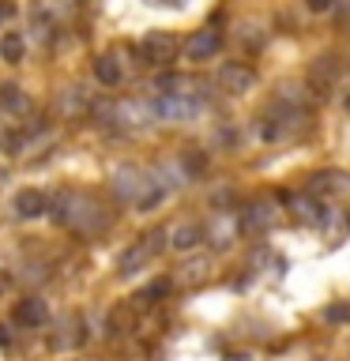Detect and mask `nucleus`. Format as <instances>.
I'll list each match as a JSON object with an SVG mask.
<instances>
[{"mask_svg":"<svg viewBox=\"0 0 350 361\" xmlns=\"http://www.w3.org/2000/svg\"><path fill=\"white\" fill-rule=\"evenodd\" d=\"M53 219L61 226H72L76 233H98L109 226V211L102 207V203L90 196V192H61V196L53 200Z\"/></svg>","mask_w":350,"mask_h":361,"instance_id":"obj_1","label":"nucleus"},{"mask_svg":"<svg viewBox=\"0 0 350 361\" xmlns=\"http://www.w3.org/2000/svg\"><path fill=\"white\" fill-rule=\"evenodd\" d=\"M113 192H117L121 200L135 203L140 211L155 207V203L162 200L158 180H147V173H143V169H135V166H121L117 173H113Z\"/></svg>","mask_w":350,"mask_h":361,"instance_id":"obj_2","label":"nucleus"},{"mask_svg":"<svg viewBox=\"0 0 350 361\" xmlns=\"http://www.w3.org/2000/svg\"><path fill=\"white\" fill-rule=\"evenodd\" d=\"M162 248H166V230H151V233H143L140 241H135V245L128 248V252L121 256L117 271H121L124 279H128V275H135V271H143V267L158 256V252H162Z\"/></svg>","mask_w":350,"mask_h":361,"instance_id":"obj_3","label":"nucleus"},{"mask_svg":"<svg viewBox=\"0 0 350 361\" xmlns=\"http://www.w3.org/2000/svg\"><path fill=\"white\" fill-rule=\"evenodd\" d=\"M140 53H143L147 64H174L177 53H181V42L174 38V34H166V30H151L143 38Z\"/></svg>","mask_w":350,"mask_h":361,"instance_id":"obj_4","label":"nucleus"},{"mask_svg":"<svg viewBox=\"0 0 350 361\" xmlns=\"http://www.w3.org/2000/svg\"><path fill=\"white\" fill-rule=\"evenodd\" d=\"M151 113L162 117V121H192L200 113V98H192V94H162V98H155Z\"/></svg>","mask_w":350,"mask_h":361,"instance_id":"obj_5","label":"nucleus"},{"mask_svg":"<svg viewBox=\"0 0 350 361\" xmlns=\"http://www.w3.org/2000/svg\"><path fill=\"white\" fill-rule=\"evenodd\" d=\"M219 87H222V90H230V94H245V90H253V87H256V72H253L248 64L230 61V64H222V68H219Z\"/></svg>","mask_w":350,"mask_h":361,"instance_id":"obj_6","label":"nucleus"},{"mask_svg":"<svg viewBox=\"0 0 350 361\" xmlns=\"http://www.w3.org/2000/svg\"><path fill=\"white\" fill-rule=\"evenodd\" d=\"M219 45H222L219 30H196L185 42V53H188V61H211V56H219Z\"/></svg>","mask_w":350,"mask_h":361,"instance_id":"obj_7","label":"nucleus"},{"mask_svg":"<svg viewBox=\"0 0 350 361\" xmlns=\"http://www.w3.org/2000/svg\"><path fill=\"white\" fill-rule=\"evenodd\" d=\"M279 219V211H275V203L271 200H260V203H253V207L245 211V219H241V226L248 233H264V230H271V222Z\"/></svg>","mask_w":350,"mask_h":361,"instance_id":"obj_8","label":"nucleus"},{"mask_svg":"<svg viewBox=\"0 0 350 361\" xmlns=\"http://www.w3.org/2000/svg\"><path fill=\"white\" fill-rule=\"evenodd\" d=\"M11 207H16L19 219H38V214L49 211V200H45L38 188H23L19 196H16V203H11Z\"/></svg>","mask_w":350,"mask_h":361,"instance_id":"obj_9","label":"nucleus"},{"mask_svg":"<svg viewBox=\"0 0 350 361\" xmlns=\"http://www.w3.org/2000/svg\"><path fill=\"white\" fill-rule=\"evenodd\" d=\"M45 320H49V312H45V301H38V298H23V301L16 305V324H23V327H42Z\"/></svg>","mask_w":350,"mask_h":361,"instance_id":"obj_10","label":"nucleus"},{"mask_svg":"<svg viewBox=\"0 0 350 361\" xmlns=\"http://www.w3.org/2000/svg\"><path fill=\"white\" fill-rule=\"evenodd\" d=\"M0 109H4L8 117H23V113H30V98L23 94V87L4 83L0 87Z\"/></svg>","mask_w":350,"mask_h":361,"instance_id":"obj_11","label":"nucleus"},{"mask_svg":"<svg viewBox=\"0 0 350 361\" xmlns=\"http://www.w3.org/2000/svg\"><path fill=\"white\" fill-rule=\"evenodd\" d=\"M23 53H27V42H23L19 30H8L4 38H0V56H4L8 64H19Z\"/></svg>","mask_w":350,"mask_h":361,"instance_id":"obj_12","label":"nucleus"},{"mask_svg":"<svg viewBox=\"0 0 350 361\" xmlns=\"http://www.w3.org/2000/svg\"><path fill=\"white\" fill-rule=\"evenodd\" d=\"M95 75H98L102 87H117L121 83V64L106 53V56H98V61H95Z\"/></svg>","mask_w":350,"mask_h":361,"instance_id":"obj_13","label":"nucleus"},{"mask_svg":"<svg viewBox=\"0 0 350 361\" xmlns=\"http://www.w3.org/2000/svg\"><path fill=\"white\" fill-rule=\"evenodd\" d=\"M200 237H203L200 226H177V230H174V241H169V245H174L177 252H188V248L200 245Z\"/></svg>","mask_w":350,"mask_h":361,"instance_id":"obj_14","label":"nucleus"},{"mask_svg":"<svg viewBox=\"0 0 350 361\" xmlns=\"http://www.w3.org/2000/svg\"><path fill=\"white\" fill-rule=\"evenodd\" d=\"M83 109H87V98H83V90H79V87H72V90H64V94H61V113H64V117H79Z\"/></svg>","mask_w":350,"mask_h":361,"instance_id":"obj_15","label":"nucleus"},{"mask_svg":"<svg viewBox=\"0 0 350 361\" xmlns=\"http://www.w3.org/2000/svg\"><path fill=\"white\" fill-rule=\"evenodd\" d=\"M294 219L298 222H320V203L316 200H294Z\"/></svg>","mask_w":350,"mask_h":361,"instance_id":"obj_16","label":"nucleus"},{"mask_svg":"<svg viewBox=\"0 0 350 361\" xmlns=\"http://www.w3.org/2000/svg\"><path fill=\"white\" fill-rule=\"evenodd\" d=\"M166 293H169V279H155L151 286H147L135 301H140V305H155L158 298H166Z\"/></svg>","mask_w":350,"mask_h":361,"instance_id":"obj_17","label":"nucleus"},{"mask_svg":"<svg viewBox=\"0 0 350 361\" xmlns=\"http://www.w3.org/2000/svg\"><path fill=\"white\" fill-rule=\"evenodd\" d=\"M339 185H343V173H320L309 180V192H335Z\"/></svg>","mask_w":350,"mask_h":361,"instance_id":"obj_18","label":"nucleus"},{"mask_svg":"<svg viewBox=\"0 0 350 361\" xmlns=\"http://www.w3.org/2000/svg\"><path fill=\"white\" fill-rule=\"evenodd\" d=\"M327 324H350V301H339V305H327Z\"/></svg>","mask_w":350,"mask_h":361,"instance_id":"obj_19","label":"nucleus"},{"mask_svg":"<svg viewBox=\"0 0 350 361\" xmlns=\"http://www.w3.org/2000/svg\"><path fill=\"white\" fill-rule=\"evenodd\" d=\"M185 169H188V173H203V169H207V154H203V151H188L185 154Z\"/></svg>","mask_w":350,"mask_h":361,"instance_id":"obj_20","label":"nucleus"},{"mask_svg":"<svg viewBox=\"0 0 350 361\" xmlns=\"http://www.w3.org/2000/svg\"><path fill=\"white\" fill-rule=\"evenodd\" d=\"M188 271H192L188 282H203V279H207V259H196V264H192Z\"/></svg>","mask_w":350,"mask_h":361,"instance_id":"obj_21","label":"nucleus"},{"mask_svg":"<svg viewBox=\"0 0 350 361\" xmlns=\"http://www.w3.org/2000/svg\"><path fill=\"white\" fill-rule=\"evenodd\" d=\"M11 16H16V4H11V0H0V23H8Z\"/></svg>","mask_w":350,"mask_h":361,"instance_id":"obj_22","label":"nucleus"},{"mask_svg":"<svg viewBox=\"0 0 350 361\" xmlns=\"http://www.w3.org/2000/svg\"><path fill=\"white\" fill-rule=\"evenodd\" d=\"M332 4H335V0H305V8H309V11H327Z\"/></svg>","mask_w":350,"mask_h":361,"instance_id":"obj_23","label":"nucleus"},{"mask_svg":"<svg viewBox=\"0 0 350 361\" xmlns=\"http://www.w3.org/2000/svg\"><path fill=\"white\" fill-rule=\"evenodd\" d=\"M0 346H8V335H4V327H0Z\"/></svg>","mask_w":350,"mask_h":361,"instance_id":"obj_24","label":"nucleus"},{"mask_svg":"<svg viewBox=\"0 0 350 361\" xmlns=\"http://www.w3.org/2000/svg\"><path fill=\"white\" fill-rule=\"evenodd\" d=\"M230 361H248L245 354H230Z\"/></svg>","mask_w":350,"mask_h":361,"instance_id":"obj_25","label":"nucleus"},{"mask_svg":"<svg viewBox=\"0 0 350 361\" xmlns=\"http://www.w3.org/2000/svg\"><path fill=\"white\" fill-rule=\"evenodd\" d=\"M151 4H177V0H151Z\"/></svg>","mask_w":350,"mask_h":361,"instance_id":"obj_26","label":"nucleus"},{"mask_svg":"<svg viewBox=\"0 0 350 361\" xmlns=\"http://www.w3.org/2000/svg\"><path fill=\"white\" fill-rule=\"evenodd\" d=\"M0 185H4V166H0Z\"/></svg>","mask_w":350,"mask_h":361,"instance_id":"obj_27","label":"nucleus"},{"mask_svg":"<svg viewBox=\"0 0 350 361\" xmlns=\"http://www.w3.org/2000/svg\"><path fill=\"white\" fill-rule=\"evenodd\" d=\"M346 109H350V98H346Z\"/></svg>","mask_w":350,"mask_h":361,"instance_id":"obj_28","label":"nucleus"}]
</instances>
